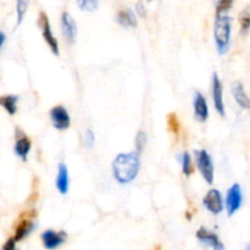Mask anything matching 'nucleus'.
<instances>
[{"mask_svg":"<svg viewBox=\"0 0 250 250\" xmlns=\"http://www.w3.org/2000/svg\"><path fill=\"white\" fill-rule=\"evenodd\" d=\"M146 142H148V136L144 131H138L136 136V151L139 154L143 153L144 148L146 146Z\"/></svg>","mask_w":250,"mask_h":250,"instance_id":"24","label":"nucleus"},{"mask_svg":"<svg viewBox=\"0 0 250 250\" xmlns=\"http://www.w3.org/2000/svg\"><path fill=\"white\" fill-rule=\"evenodd\" d=\"M232 19L226 15H216L214 23V39L219 55H226L231 48Z\"/></svg>","mask_w":250,"mask_h":250,"instance_id":"2","label":"nucleus"},{"mask_svg":"<svg viewBox=\"0 0 250 250\" xmlns=\"http://www.w3.org/2000/svg\"><path fill=\"white\" fill-rule=\"evenodd\" d=\"M5 41H6V36H5L4 32H1V33H0V49L4 48Z\"/></svg>","mask_w":250,"mask_h":250,"instance_id":"29","label":"nucleus"},{"mask_svg":"<svg viewBox=\"0 0 250 250\" xmlns=\"http://www.w3.org/2000/svg\"><path fill=\"white\" fill-rule=\"evenodd\" d=\"M19 100H20L19 95H14V94L2 95V97L0 98V104H1V106L6 110V112L10 115V116H14V115L17 112V103H19Z\"/></svg>","mask_w":250,"mask_h":250,"instance_id":"18","label":"nucleus"},{"mask_svg":"<svg viewBox=\"0 0 250 250\" xmlns=\"http://www.w3.org/2000/svg\"><path fill=\"white\" fill-rule=\"evenodd\" d=\"M248 250H250V244L248 246Z\"/></svg>","mask_w":250,"mask_h":250,"instance_id":"30","label":"nucleus"},{"mask_svg":"<svg viewBox=\"0 0 250 250\" xmlns=\"http://www.w3.org/2000/svg\"><path fill=\"white\" fill-rule=\"evenodd\" d=\"M212 102H214L215 110L221 117H225L226 110H225L224 102V85H222L221 80L216 72L212 73Z\"/></svg>","mask_w":250,"mask_h":250,"instance_id":"10","label":"nucleus"},{"mask_svg":"<svg viewBox=\"0 0 250 250\" xmlns=\"http://www.w3.org/2000/svg\"><path fill=\"white\" fill-rule=\"evenodd\" d=\"M180 161H181V166H182V172L185 173L187 177H189V176L193 173V171H194L190 154L188 153V151H185V153L180 156Z\"/></svg>","mask_w":250,"mask_h":250,"instance_id":"19","label":"nucleus"},{"mask_svg":"<svg viewBox=\"0 0 250 250\" xmlns=\"http://www.w3.org/2000/svg\"><path fill=\"white\" fill-rule=\"evenodd\" d=\"M193 110H194L195 119L199 122H205L209 119V106H208L207 98H205L200 92L194 93Z\"/></svg>","mask_w":250,"mask_h":250,"instance_id":"14","label":"nucleus"},{"mask_svg":"<svg viewBox=\"0 0 250 250\" xmlns=\"http://www.w3.org/2000/svg\"><path fill=\"white\" fill-rule=\"evenodd\" d=\"M136 11H137V15L141 17H146V6H144V4L142 1L137 2L136 5Z\"/></svg>","mask_w":250,"mask_h":250,"instance_id":"28","label":"nucleus"},{"mask_svg":"<svg viewBox=\"0 0 250 250\" xmlns=\"http://www.w3.org/2000/svg\"><path fill=\"white\" fill-rule=\"evenodd\" d=\"M149 1H151V0H149Z\"/></svg>","mask_w":250,"mask_h":250,"instance_id":"31","label":"nucleus"},{"mask_svg":"<svg viewBox=\"0 0 250 250\" xmlns=\"http://www.w3.org/2000/svg\"><path fill=\"white\" fill-rule=\"evenodd\" d=\"M77 5L82 11L94 12L99 6V0H77Z\"/></svg>","mask_w":250,"mask_h":250,"instance_id":"22","label":"nucleus"},{"mask_svg":"<svg viewBox=\"0 0 250 250\" xmlns=\"http://www.w3.org/2000/svg\"><path fill=\"white\" fill-rule=\"evenodd\" d=\"M34 219H36V211L34 210H27V211L22 212L21 216L19 217L14 234V239L17 243L26 239L34 231L37 226Z\"/></svg>","mask_w":250,"mask_h":250,"instance_id":"3","label":"nucleus"},{"mask_svg":"<svg viewBox=\"0 0 250 250\" xmlns=\"http://www.w3.org/2000/svg\"><path fill=\"white\" fill-rule=\"evenodd\" d=\"M51 124L58 131H65L71 126V117L67 109L62 105H56L49 112Z\"/></svg>","mask_w":250,"mask_h":250,"instance_id":"7","label":"nucleus"},{"mask_svg":"<svg viewBox=\"0 0 250 250\" xmlns=\"http://www.w3.org/2000/svg\"><path fill=\"white\" fill-rule=\"evenodd\" d=\"M42 243L45 249L53 250L62 246L67 239V233L65 231H54V229H45L41 234Z\"/></svg>","mask_w":250,"mask_h":250,"instance_id":"11","label":"nucleus"},{"mask_svg":"<svg viewBox=\"0 0 250 250\" xmlns=\"http://www.w3.org/2000/svg\"><path fill=\"white\" fill-rule=\"evenodd\" d=\"M197 239L204 246L210 247V248L215 250H224L225 246L221 242L220 237L217 236L215 232H211L210 229H205V227H200L197 231Z\"/></svg>","mask_w":250,"mask_h":250,"instance_id":"13","label":"nucleus"},{"mask_svg":"<svg viewBox=\"0 0 250 250\" xmlns=\"http://www.w3.org/2000/svg\"><path fill=\"white\" fill-rule=\"evenodd\" d=\"M55 187L59 190V193L62 195L67 194L68 189H70V175H68V168L65 164H60L59 165Z\"/></svg>","mask_w":250,"mask_h":250,"instance_id":"15","label":"nucleus"},{"mask_svg":"<svg viewBox=\"0 0 250 250\" xmlns=\"http://www.w3.org/2000/svg\"><path fill=\"white\" fill-rule=\"evenodd\" d=\"M16 243H17V242L15 241L14 237H12V238L7 239L6 243L2 246V250H15V249H16Z\"/></svg>","mask_w":250,"mask_h":250,"instance_id":"27","label":"nucleus"},{"mask_svg":"<svg viewBox=\"0 0 250 250\" xmlns=\"http://www.w3.org/2000/svg\"><path fill=\"white\" fill-rule=\"evenodd\" d=\"M195 161H197L198 170L208 185H212L215 180V166L212 159L208 150L200 149L195 151Z\"/></svg>","mask_w":250,"mask_h":250,"instance_id":"4","label":"nucleus"},{"mask_svg":"<svg viewBox=\"0 0 250 250\" xmlns=\"http://www.w3.org/2000/svg\"><path fill=\"white\" fill-rule=\"evenodd\" d=\"M29 1L31 0H16V15H17V24H21L24 19L27 10H28Z\"/></svg>","mask_w":250,"mask_h":250,"instance_id":"21","label":"nucleus"},{"mask_svg":"<svg viewBox=\"0 0 250 250\" xmlns=\"http://www.w3.org/2000/svg\"><path fill=\"white\" fill-rule=\"evenodd\" d=\"M15 133H16L15 134L16 141H15V146H14L15 154H16L17 158L21 159L23 163H26L27 159H28L29 151H31V148H32V142L31 139L28 138V136H27L22 129H20L19 127L15 129Z\"/></svg>","mask_w":250,"mask_h":250,"instance_id":"8","label":"nucleus"},{"mask_svg":"<svg viewBox=\"0 0 250 250\" xmlns=\"http://www.w3.org/2000/svg\"><path fill=\"white\" fill-rule=\"evenodd\" d=\"M95 143V134L92 129H87L83 136V146H85L87 149H90L94 146Z\"/></svg>","mask_w":250,"mask_h":250,"instance_id":"26","label":"nucleus"},{"mask_svg":"<svg viewBox=\"0 0 250 250\" xmlns=\"http://www.w3.org/2000/svg\"><path fill=\"white\" fill-rule=\"evenodd\" d=\"M225 204H226V211L229 216H233L242 208V204H243V193H242V188L238 183L232 185L229 189L227 190Z\"/></svg>","mask_w":250,"mask_h":250,"instance_id":"6","label":"nucleus"},{"mask_svg":"<svg viewBox=\"0 0 250 250\" xmlns=\"http://www.w3.org/2000/svg\"><path fill=\"white\" fill-rule=\"evenodd\" d=\"M38 24L42 29V36H43L44 41H45V43L48 44V46L50 48L51 53H53L55 56H59V54H60L59 42L58 39H56V37L54 36L48 15H46L44 11H42L41 14H39Z\"/></svg>","mask_w":250,"mask_h":250,"instance_id":"5","label":"nucleus"},{"mask_svg":"<svg viewBox=\"0 0 250 250\" xmlns=\"http://www.w3.org/2000/svg\"><path fill=\"white\" fill-rule=\"evenodd\" d=\"M239 22H241L242 33H247L250 29V5L244 7L239 14Z\"/></svg>","mask_w":250,"mask_h":250,"instance_id":"20","label":"nucleus"},{"mask_svg":"<svg viewBox=\"0 0 250 250\" xmlns=\"http://www.w3.org/2000/svg\"><path fill=\"white\" fill-rule=\"evenodd\" d=\"M116 21L124 28H134L137 27V16L131 9H121L116 15Z\"/></svg>","mask_w":250,"mask_h":250,"instance_id":"17","label":"nucleus"},{"mask_svg":"<svg viewBox=\"0 0 250 250\" xmlns=\"http://www.w3.org/2000/svg\"><path fill=\"white\" fill-rule=\"evenodd\" d=\"M141 154L120 153L112 161V176L120 185H129L137 178L141 168Z\"/></svg>","mask_w":250,"mask_h":250,"instance_id":"1","label":"nucleus"},{"mask_svg":"<svg viewBox=\"0 0 250 250\" xmlns=\"http://www.w3.org/2000/svg\"><path fill=\"white\" fill-rule=\"evenodd\" d=\"M61 31H62V36L65 37L66 42L70 44H73L77 39V24L73 17L71 16L70 12L65 11L61 15Z\"/></svg>","mask_w":250,"mask_h":250,"instance_id":"12","label":"nucleus"},{"mask_svg":"<svg viewBox=\"0 0 250 250\" xmlns=\"http://www.w3.org/2000/svg\"><path fill=\"white\" fill-rule=\"evenodd\" d=\"M234 0H215L216 2V15H226L233 6Z\"/></svg>","mask_w":250,"mask_h":250,"instance_id":"23","label":"nucleus"},{"mask_svg":"<svg viewBox=\"0 0 250 250\" xmlns=\"http://www.w3.org/2000/svg\"><path fill=\"white\" fill-rule=\"evenodd\" d=\"M232 94L237 104L244 110H250V98L247 94L243 84L241 82H236L232 85Z\"/></svg>","mask_w":250,"mask_h":250,"instance_id":"16","label":"nucleus"},{"mask_svg":"<svg viewBox=\"0 0 250 250\" xmlns=\"http://www.w3.org/2000/svg\"><path fill=\"white\" fill-rule=\"evenodd\" d=\"M167 127L173 134H178L180 132V121H178L177 115L171 112L167 116Z\"/></svg>","mask_w":250,"mask_h":250,"instance_id":"25","label":"nucleus"},{"mask_svg":"<svg viewBox=\"0 0 250 250\" xmlns=\"http://www.w3.org/2000/svg\"><path fill=\"white\" fill-rule=\"evenodd\" d=\"M205 209L212 215H220L225 209L224 198L219 189H210L203 199Z\"/></svg>","mask_w":250,"mask_h":250,"instance_id":"9","label":"nucleus"}]
</instances>
